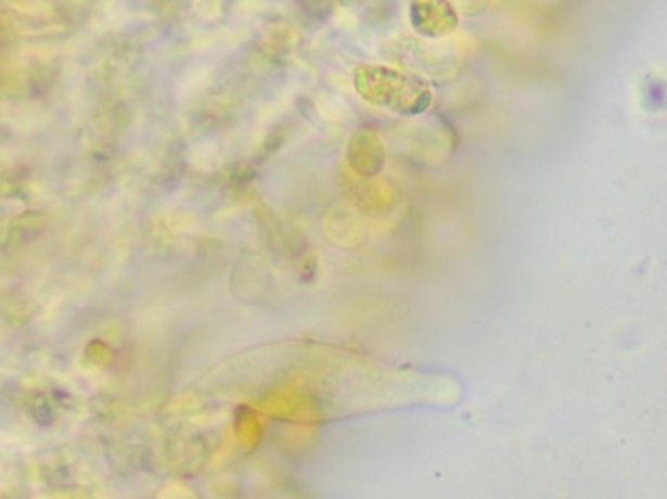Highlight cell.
<instances>
[{
    "label": "cell",
    "mask_w": 667,
    "mask_h": 499,
    "mask_svg": "<svg viewBox=\"0 0 667 499\" xmlns=\"http://www.w3.org/2000/svg\"><path fill=\"white\" fill-rule=\"evenodd\" d=\"M358 87L361 97L393 112H416L429 100V90L422 82L387 68H361Z\"/></svg>",
    "instance_id": "6da1fadb"
}]
</instances>
